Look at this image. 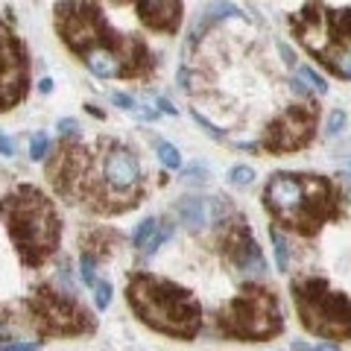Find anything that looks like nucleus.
<instances>
[{"mask_svg":"<svg viewBox=\"0 0 351 351\" xmlns=\"http://www.w3.org/2000/svg\"><path fill=\"white\" fill-rule=\"evenodd\" d=\"M193 120H196V123H199L205 132H208V135H211L214 141H219V138H223V132H219L214 123H211V120H208L205 114H199V112H196V108H193Z\"/></svg>","mask_w":351,"mask_h":351,"instance_id":"nucleus-28","label":"nucleus"},{"mask_svg":"<svg viewBox=\"0 0 351 351\" xmlns=\"http://www.w3.org/2000/svg\"><path fill=\"white\" fill-rule=\"evenodd\" d=\"M176 214L191 232H199L208 223H223L228 205L223 199H214V196H188L176 205Z\"/></svg>","mask_w":351,"mask_h":351,"instance_id":"nucleus-14","label":"nucleus"},{"mask_svg":"<svg viewBox=\"0 0 351 351\" xmlns=\"http://www.w3.org/2000/svg\"><path fill=\"white\" fill-rule=\"evenodd\" d=\"M299 319L311 334L325 339H351V299L334 290L322 276H302L290 284Z\"/></svg>","mask_w":351,"mask_h":351,"instance_id":"nucleus-8","label":"nucleus"},{"mask_svg":"<svg viewBox=\"0 0 351 351\" xmlns=\"http://www.w3.org/2000/svg\"><path fill=\"white\" fill-rule=\"evenodd\" d=\"M295 351H311V348H307L304 343H295Z\"/></svg>","mask_w":351,"mask_h":351,"instance_id":"nucleus-36","label":"nucleus"},{"mask_svg":"<svg viewBox=\"0 0 351 351\" xmlns=\"http://www.w3.org/2000/svg\"><path fill=\"white\" fill-rule=\"evenodd\" d=\"M47 152H50V141H47V135H36V138H32V144H29V158H32V161L47 158Z\"/></svg>","mask_w":351,"mask_h":351,"instance_id":"nucleus-20","label":"nucleus"},{"mask_svg":"<svg viewBox=\"0 0 351 351\" xmlns=\"http://www.w3.org/2000/svg\"><path fill=\"white\" fill-rule=\"evenodd\" d=\"M0 223L6 226L27 269H38L56 255L62 223L53 199L36 184H18L0 199Z\"/></svg>","mask_w":351,"mask_h":351,"instance_id":"nucleus-4","label":"nucleus"},{"mask_svg":"<svg viewBox=\"0 0 351 351\" xmlns=\"http://www.w3.org/2000/svg\"><path fill=\"white\" fill-rule=\"evenodd\" d=\"M263 208L281 228L302 237H313L346 214L343 191L319 173H276L263 188Z\"/></svg>","mask_w":351,"mask_h":351,"instance_id":"nucleus-3","label":"nucleus"},{"mask_svg":"<svg viewBox=\"0 0 351 351\" xmlns=\"http://www.w3.org/2000/svg\"><path fill=\"white\" fill-rule=\"evenodd\" d=\"M158 226H161V223H158V219H144V223H141V226H138V232H135V234H132V243H135L138 249H144V246L149 243V240H152V237H156V232H158Z\"/></svg>","mask_w":351,"mask_h":351,"instance_id":"nucleus-15","label":"nucleus"},{"mask_svg":"<svg viewBox=\"0 0 351 351\" xmlns=\"http://www.w3.org/2000/svg\"><path fill=\"white\" fill-rule=\"evenodd\" d=\"M299 80L311 85V91H316V94H328V82L313 68H299Z\"/></svg>","mask_w":351,"mask_h":351,"instance_id":"nucleus-19","label":"nucleus"},{"mask_svg":"<svg viewBox=\"0 0 351 351\" xmlns=\"http://www.w3.org/2000/svg\"><path fill=\"white\" fill-rule=\"evenodd\" d=\"M50 88H53V80H41V82H38V91H41V94H50Z\"/></svg>","mask_w":351,"mask_h":351,"instance_id":"nucleus-33","label":"nucleus"},{"mask_svg":"<svg viewBox=\"0 0 351 351\" xmlns=\"http://www.w3.org/2000/svg\"><path fill=\"white\" fill-rule=\"evenodd\" d=\"M182 182H184V184H196V182L205 184V182H208V170H205V167H199V164H193V167L184 170Z\"/></svg>","mask_w":351,"mask_h":351,"instance_id":"nucleus-23","label":"nucleus"},{"mask_svg":"<svg viewBox=\"0 0 351 351\" xmlns=\"http://www.w3.org/2000/svg\"><path fill=\"white\" fill-rule=\"evenodd\" d=\"M339 184L346 188V196L351 199V173H339Z\"/></svg>","mask_w":351,"mask_h":351,"instance_id":"nucleus-32","label":"nucleus"},{"mask_svg":"<svg viewBox=\"0 0 351 351\" xmlns=\"http://www.w3.org/2000/svg\"><path fill=\"white\" fill-rule=\"evenodd\" d=\"M0 152H3V156H12V152H15V141L12 138H0Z\"/></svg>","mask_w":351,"mask_h":351,"instance_id":"nucleus-31","label":"nucleus"},{"mask_svg":"<svg viewBox=\"0 0 351 351\" xmlns=\"http://www.w3.org/2000/svg\"><path fill=\"white\" fill-rule=\"evenodd\" d=\"M94 299H97V307L106 311V307L112 304V284H108V281H97L94 284Z\"/></svg>","mask_w":351,"mask_h":351,"instance_id":"nucleus-21","label":"nucleus"},{"mask_svg":"<svg viewBox=\"0 0 351 351\" xmlns=\"http://www.w3.org/2000/svg\"><path fill=\"white\" fill-rule=\"evenodd\" d=\"M316 351H339L334 343H322V346H316Z\"/></svg>","mask_w":351,"mask_h":351,"instance_id":"nucleus-35","label":"nucleus"},{"mask_svg":"<svg viewBox=\"0 0 351 351\" xmlns=\"http://www.w3.org/2000/svg\"><path fill=\"white\" fill-rule=\"evenodd\" d=\"M170 232H173V228L170 226H158V232H156V237H152L149 240V243L144 246V252H147V255H152V252H156L161 243H164V240H167L170 237Z\"/></svg>","mask_w":351,"mask_h":351,"instance_id":"nucleus-25","label":"nucleus"},{"mask_svg":"<svg viewBox=\"0 0 351 351\" xmlns=\"http://www.w3.org/2000/svg\"><path fill=\"white\" fill-rule=\"evenodd\" d=\"M59 132L62 135H76V120H71V117L59 120Z\"/></svg>","mask_w":351,"mask_h":351,"instance_id":"nucleus-30","label":"nucleus"},{"mask_svg":"<svg viewBox=\"0 0 351 351\" xmlns=\"http://www.w3.org/2000/svg\"><path fill=\"white\" fill-rule=\"evenodd\" d=\"M80 276H82V281L85 284H97V278H94V255H88V252H82V258H80Z\"/></svg>","mask_w":351,"mask_h":351,"instance_id":"nucleus-22","label":"nucleus"},{"mask_svg":"<svg viewBox=\"0 0 351 351\" xmlns=\"http://www.w3.org/2000/svg\"><path fill=\"white\" fill-rule=\"evenodd\" d=\"M295 41L331 73L351 80V9H331L322 0H307L290 15Z\"/></svg>","mask_w":351,"mask_h":351,"instance_id":"nucleus-6","label":"nucleus"},{"mask_svg":"<svg viewBox=\"0 0 351 351\" xmlns=\"http://www.w3.org/2000/svg\"><path fill=\"white\" fill-rule=\"evenodd\" d=\"M47 179L62 199L94 214H123L144 202L147 179L141 158L114 138H100L94 149L68 138L47 158Z\"/></svg>","mask_w":351,"mask_h":351,"instance_id":"nucleus-1","label":"nucleus"},{"mask_svg":"<svg viewBox=\"0 0 351 351\" xmlns=\"http://www.w3.org/2000/svg\"><path fill=\"white\" fill-rule=\"evenodd\" d=\"M158 106H161V112H167V114H176V108L167 103V100H158Z\"/></svg>","mask_w":351,"mask_h":351,"instance_id":"nucleus-34","label":"nucleus"},{"mask_svg":"<svg viewBox=\"0 0 351 351\" xmlns=\"http://www.w3.org/2000/svg\"><path fill=\"white\" fill-rule=\"evenodd\" d=\"M219 255H223L228 267L240 272V276L261 278L263 272H267V261L261 255L258 240L252 237V228L237 217L232 223H226L223 234H219Z\"/></svg>","mask_w":351,"mask_h":351,"instance_id":"nucleus-12","label":"nucleus"},{"mask_svg":"<svg viewBox=\"0 0 351 351\" xmlns=\"http://www.w3.org/2000/svg\"><path fill=\"white\" fill-rule=\"evenodd\" d=\"M53 24L62 44L100 80H149L156 56L144 38L126 36L106 21L91 0H59Z\"/></svg>","mask_w":351,"mask_h":351,"instance_id":"nucleus-2","label":"nucleus"},{"mask_svg":"<svg viewBox=\"0 0 351 351\" xmlns=\"http://www.w3.org/2000/svg\"><path fill=\"white\" fill-rule=\"evenodd\" d=\"M217 331L226 339L240 343H261L284 331V313L278 295L261 284H246L243 290L217 313Z\"/></svg>","mask_w":351,"mask_h":351,"instance_id":"nucleus-7","label":"nucleus"},{"mask_svg":"<svg viewBox=\"0 0 351 351\" xmlns=\"http://www.w3.org/2000/svg\"><path fill=\"white\" fill-rule=\"evenodd\" d=\"M41 343L38 339H27V343H18V339H12V343H0V351H36Z\"/></svg>","mask_w":351,"mask_h":351,"instance_id":"nucleus-26","label":"nucleus"},{"mask_svg":"<svg viewBox=\"0 0 351 351\" xmlns=\"http://www.w3.org/2000/svg\"><path fill=\"white\" fill-rule=\"evenodd\" d=\"M29 94V50L24 38L0 18V112L24 103Z\"/></svg>","mask_w":351,"mask_h":351,"instance_id":"nucleus-10","label":"nucleus"},{"mask_svg":"<svg viewBox=\"0 0 351 351\" xmlns=\"http://www.w3.org/2000/svg\"><path fill=\"white\" fill-rule=\"evenodd\" d=\"M255 179V170L246 167V164H237V167L228 170V184H234V188H246Z\"/></svg>","mask_w":351,"mask_h":351,"instance_id":"nucleus-18","label":"nucleus"},{"mask_svg":"<svg viewBox=\"0 0 351 351\" xmlns=\"http://www.w3.org/2000/svg\"><path fill=\"white\" fill-rule=\"evenodd\" d=\"M112 100H114V103H117L120 108H126V112H135V108H138V103L132 100V97H126V94H114Z\"/></svg>","mask_w":351,"mask_h":351,"instance_id":"nucleus-29","label":"nucleus"},{"mask_svg":"<svg viewBox=\"0 0 351 351\" xmlns=\"http://www.w3.org/2000/svg\"><path fill=\"white\" fill-rule=\"evenodd\" d=\"M29 322L38 337H82L97 331V319L91 311L76 299L71 290H53L50 284L32 290L27 299Z\"/></svg>","mask_w":351,"mask_h":351,"instance_id":"nucleus-9","label":"nucleus"},{"mask_svg":"<svg viewBox=\"0 0 351 351\" xmlns=\"http://www.w3.org/2000/svg\"><path fill=\"white\" fill-rule=\"evenodd\" d=\"M112 3H132L141 24L161 36H176L184 18L182 0H112Z\"/></svg>","mask_w":351,"mask_h":351,"instance_id":"nucleus-13","label":"nucleus"},{"mask_svg":"<svg viewBox=\"0 0 351 351\" xmlns=\"http://www.w3.org/2000/svg\"><path fill=\"white\" fill-rule=\"evenodd\" d=\"M346 120H348L346 112H339V108H337V112H331V117H328V129L325 132H328V135H337L339 129H346Z\"/></svg>","mask_w":351,"mask_h":351,"instance_id":"nucleus-27","label":"nucleus"},{"mask_svg":"<svg viewBox=\"0 0 351 351\" xmlns=\"http://www.w3.org/2000/svg\"><path fill=\"white\" fill-rule=\"evenodd\" d=\"M316 123H319V106H313V103L287 106L263 129L261 147L269 156H287V152L304 149L316 135Z\"/></svg>","mask_w":351,"mask_h":351,"instance_id":"nucleus-11","label":"nucleus"},{"mask_svg":"<svg viewBox=\"0 0 351 351\" xmlns=\"http://www.w3.org/2000/svg\"><path fill=\"white\" fill-rule=\"evenodd\" d=\"M269 240H272V246H276V261H278V269H281V272H287V267H290L287 240L281 237V232H278V228H272V232H269Z\"/></svg>","mask_w":351,"mask_h":351,"instance_id":"nucleus-17","label":"nucleus"},{"mask_svg":"<svg viewBox=\"0 0 351 351\" xmlns=\"http://www.w3.org/2000/svg\"><path fill=\"white\" fill-rule=\"evenodd\" d=\"M158 158H161V164H164L167 170H179V167H182L179 149H176L173 144H167V141H158Z\"/></svg>","mask_w":351,"mask_h":351,"instance_id":"nucleus-16","label":"nucleus"},{"mask_svg":"<svg viewBox=\"0 0 351 351\" xmlns=\"http://www.w3.org/2000/svg\"><path fill=\"white\" fill-rule=\"evenodd\" d=\"M126 302L141 322L164 337L191 343L202 328V307L196 295L161 276L132 272L126 278Z\"/></svg>","mask_w":351,"mask_h":351,"instance_id":"nucleus-5","label":"nucleus"},{"mask_svg":"<svg viewBox=\"0 0 351 351\" xmlns=\"http://www.w3.org/2000/svg\"><path fill=\"white\" fill-rule=\"evenodd\" d=\"M208 12H211V18H237L240 9L234 3H214V6H208Z\"/></svg>","mask_w":351,"mask_h":351,"instance_id":"nucleus-24","label":"nucleus"}]
</instances>
